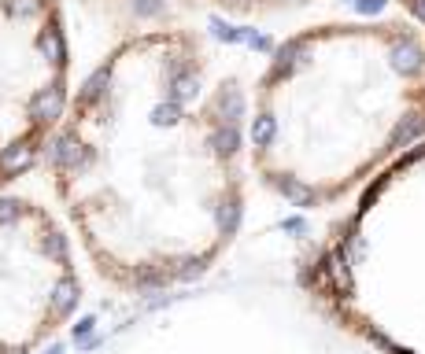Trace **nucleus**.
<instances>
[{"label":"nucleus","mask_w":425,"mask_h":354,"mask_svg":"<svg viewBox=\"0 0 425 354\" xmlns=\"http://www.w3.org/2000/svg\"><path fill=\"white\" fill-rule=\"evenodd\" d=\"M248 100L185 26L115 45L71 93L48 148L52 192L119 292L196 281L244 221Z\"/></svg>","instance_id":"1"},{"label":"nucleus","mask_w":425,"mask_h":354,"mask_svg":"<svg viewBox=\"0 0 425 354\" xmlns=\"http://www.w3.org/2000/svg\"><path fill=\"white\" fill-rule=\"evenodd\" d=\"M425 48L396 26H322L274 48L248 115L259 177L292 207L333 203L425 129Z\"/></svg>","instance_id":"2"},{"label":"nucleus","mask_w":425,"mask_h":354,"mask_svg":"<svg viewBox=\"0 0 425 354\" xmlns=\"http://www.w3.org/2000/svg\"><path fill=\"white\" fill-rule=\"evenodd\" d=\"M71 93L63 4L0 0V192L48 159Z\"/></svg>","instance_id":"3"},{"label":"nucleus","mask_w":425,"mask_h":354,"mask_svg":"<svg viewBox=\"0 0 425 354\" xmlns=\"http://www.w3.org/2000/svg\"><path fill=\"white\" fill-rule=\"evenodd\" d=\"M82 273L71 233L45 203L0 192V354H34L71 325Z\"/></svg>","instance_id":"4"},{"label":"nucleus","mask_w":425,"mask_h":354,"mask_svg":"<svg viewBox=\"0 0 425 354\" xmlns=\"http://www.w3.org/2000/svg\"><path fill=\"white\" fill-rule=\"evenodd\" d=\"M96 15H104L119 26H130L134 34L141 30H163V26H182V0H82Z\"/></svg>","instance_id":"5"},{"label":"nucleus","mask_w":425,"mask_h":354,"mask_svg":"<svg viewBox=\"0 0 425 354\" xmlns=\"http://www.w3.org/2000/svg\"><path fill=\"white\" fill-rule=\"evenodd\" d=\"M215 8H226V11H252L255 4H263V0H208Z\"/></svg>","instance_id":"6"}]
</instances>
